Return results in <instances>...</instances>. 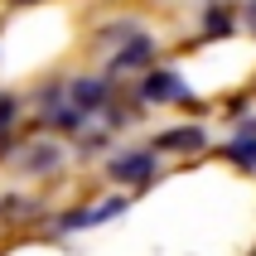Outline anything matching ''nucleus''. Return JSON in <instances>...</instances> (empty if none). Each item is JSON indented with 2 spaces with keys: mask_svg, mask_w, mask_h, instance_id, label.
I'll use <instances>...</instances> for the list:
<instances>
[{
  "mask_svg": "<svg viewBox=\"0 0 256 256\" xmlns=\"http://www.w3.org/2000/svg\"><path fill=\"white\" fill-rule=\"evenodd\" d=\"M10 130H14V97H0V150H10Z\"/></svg>",
  "mask_w": 256,
  "mask_h": 256,
  "instance_id": "6e6552de",
  "label": "nucleus"
},
{
  "mask_svg": "<svg viewBox=\"0 0 256 256\" xmlns=\"http://www.w3.org/2000/svg\"><path fill=\"white\" fill-rule=\"evenodd\" d=\"M63 164V145L58 140H34L24 145V155H20V170L24 174H54Z\"/></svg>",
  "mask_w": 256,
  "mask_h": 256,
  "instance_id": "7ed1b4c3",
  "label": "nucleus"
},
{
  "mask_svg": "<svg viewBox=\"0 0 256 256\" xmlns=\"http://www.w3.org/2000/svg\"><path fill=\"white\" fill-rule=\"evenodd\" d=\"M140 97L145 102H188V87L179 82V72H150L140 82Z\"/></svg>",
  "mask_w": 256,
  "mask_h": 256,
  "instance_id": "20e7f679",
  "label": "nucleus"
},
{
  "mask_svg": "<svg viewBox=\"0 0 256 256\" xmlns=\"http://www.w3.org/2000/svg\"><path fill=\"white\" fill-rule=\"evenodd\" d=\"M14 5H34V0H14Z\"/></svg>",
  "mask_w": 256,
  "mask_h": 256,
  "instance_id": "9b49d317",
  "label": "nucleus"
},
{
  "mask_svg": "<svg viewBox=\"0 0 256 256\" xmlns=\"http://www.w3.org/2000/svg\"><path fill=\"white\" fill-rule=\"evenodd\" d=\"M63 97H68V106L92 116V112H102V106H112V82H106V78H72V82L63 87Z\"/></svg>",
  "mask_w": 256,
  "mask_h": 256,
  "instance_id": "f257e3e1",
  "label": "nucleus"
},
{
  "mask_svg": "<svg viewBox=\"0 0 256 256\" xmlns=\"http://www.w3.org/2000/svg\"><path fill=\"white\" fill-rule=\"evenodd\" d=\"M228 155L242 164V170H256V116H246L242 126H237V136H232Z\"/></svg>",
  "mask_w": 256,
  "mask_h": 256,
  "instance_id": "423d86ee",
  "label": "nucleus"
},
{
  "mask_svg": "<svg viewBox=\"0 0 256 256\" xmlns=\"http://www.w3.org/2000/svg\"><path fill=\"white\" fill-rule=\"evenodd\" d=\"M150 58H155V39L136 29V34H130V44H126V48H121V54L112 58V72H130V68H145Z\"/></svg>",
  "mask_w": 256,
  "mask_h": 256,
  "instance_id": "39448f33",
  "label": "nucleus"
},
{
  "mask_svg": "<svg viewBox=\"0 0 256 256\" xmlns=\"http://www.w3.org/2000/svg\"><path fill=\"white\" fill-rule=\"evenodd\" d=\"M203 140H208V136H203L198 126H184V130H164L155 140V150H203Z\"/></svg>",
  "mask_w": 256,
  "mask_h": 256,
  "instance_id": "0eeeda50",
  "label": "nucleus"
},
{
  "mask_svg": "<svg viewBox=\"0 0 256 256\" xmlns=\"http://www.w3.org/2000/svg\"><path fill=\"white\" fill-rule=\"evenodd\" d=\"M203 29H208V34H228V29H232V14L222 10V5H213L208 20H203Z\"/></svg>",
  "mask_w": 256,
  "mask_h": 256,
  "instance_id": "1a4fd4ad",
  "label": "nucleus"
},
{
  "mask_svg": "<svg viewBox=\"0 0 256 256\" xmlns=\"http://www.w3.org/2000/svg\"><path fill=\"white\" fill-rule=\"evenodd\" d=\"M246 24H252V34H256V0H246Z\"/></svg>",
  "mask_w": 256,
  "mask_h": 256,
  "instance_id": "9d476101",
  "label": "nucleus"
},
{
  "mask_svg": "<svg viewBox=\"0 0 256 256\" xmlns=\"http://www.w3.org/2000/svg\"><path fill=\"white\" fill-rule=\"evenodd\" d=\"M160 170L155 150H130V155H116L112 164H106V174H112L116 184H150Z\"/></svg>",
  "mask_w": 256,
  "mask_h": 256,
  "instance_id": "f03ea898",
  "label": "nucleus"
}]
</instances>
